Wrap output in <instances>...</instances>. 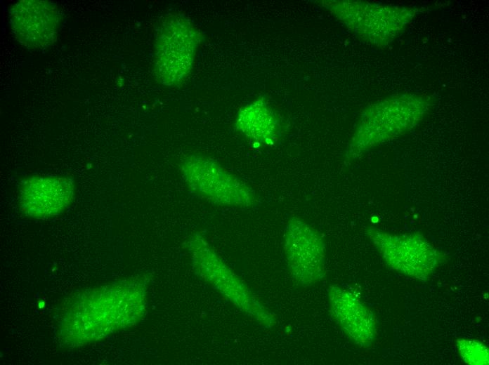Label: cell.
<instances>
[{
    "instance_id": "7c38bea8",
    "label": "cell",
    "mask_w": 489,
    "mask_h": 365,
    "mask_svg": "<svg viewBox=\"0 0 489 365\" xmlns=\"http://www.w3.org/2000/svg\"><path fill=\"white\" fill-rule=\"evenodd\" d=\"M236 129L257 146L273 145L281 133V120L262 99L242 107L237 113Z\"/></svg>"
},
{
    "instance_id": "7a4b0ae2",
    "label": "cell",
    "mask_w": 489,
    "mask_h": 365,
    "mask_svg": "<svg viewBox=\"0 0 489 365\" xmlns=\"http://www.w3.org/2000/svg\"><path fill=\"white\" fill-rule=\"evenodd\" d=\"M430 105L429 97L413 94L372 104L360 117L347 151L348 159L410 131L423 119Z\"/></svg>"
},
{
    "instance_id": "277c9868",
    "label": "cell",
    "mask_w": 489,
    "mask_h": 365,
    "mask_svg": "<svg viewBox=\"0 0 489 365\" xmlns=\"http://www.w3.org/2000/svg\"><path fill=\"white\" fill-rule=\"evenodd\" d=\"M200 36L183 15L170 13L158 30L155 72L161 84L171 86L183 81L192 69Z\"/></svg>"
},
{
    "instance_id": "52a82bcc",
    "label": "cell",
    "mask_w": 489,
    "mask_h": 365,
    "mask_svg": "<svg viewBox=\"0 0 489 365\" xmlns=\"http://www.w3.org/2000/svg\"><path fill=\"white\" fill-rule=\"evenodd\" d=\"M366 234L393 270L407 276L425 280L439 260L437 250L417 234H392L373 227Z\"/></svg>"
},
{
    "instance_id": "3957f363",
    "label": "cell",
    "mask_w": 489,
    "mask_h": 365,
    "mask_svg": "<svg viewBox=\"0 0 489 365\" xmlns=\"http://www.w3.org/2000/svg\"><path fill=\"white\" fill-rule=\"evenodd\" d=\"M188 245L193 267L202 279L261 325L269 328L275 324V317L256 298L202 235H193Z\"/></svg>"
},
{
    "instance_id": "5b68a950",
    "label": "cell",
    "mask_w": 489,
    "mask_h": 365,
    "mask_svg": "<svg viewBox=\"0 0 489 365\" xmlns=\"http://www.w3.org/2000/svg\"><path fill=\"white\" fill-rule=\"evenodd\" d=\"M181 172L188 188L211 203L249 207L257 201L251 186L211 158L187 156L181 161Z\"/></svg>"
},
{
    "instance_id": "30bf717a",
    "label": "cell",
    "mask_w": 489,
    "mask_h": 365,
    "mask_svg": "<svg viewBox=\"0 0 489 365\" xmlns=\"http://www.w3.org/2000/svg\"><path fill=\"white\" fill-rule=\"evenodd\" d=\"M22 211L34 218L53 216L62 212L74 196L71 179L56 176H32L20 187Z\"/></svg>"
},
{
    "instance_id": "6da1fadb",
    "label": "cell",
    "mask_w": 489,
    "mask_h": 365,
    "mask_svg": "<svg viewBox=\"0 0 489 365\" xmlns=\"http://www.w3.org/2000/svg\"><path fill=\"white\" fill-rule=\"evenodd\" d=\"M146 291L145 281L132 279L81 295L65 310L60 334L71 344L84 345L134 325L145 312Z\"/></svg>"
},
{
    "instance_id": "9c48e42d",
    "label": "cell",
    "mask_w": 489,
    "mask_h": 365,
    "mask_svg": "<svg viewBox=\"0 0 489 365\" xmlns=\"http://www.w3.org/2000/svg\"><path fill=\"white\" fill-rule=\"evenodd\" d=\"M62 15L49 1L21 0L9 11V21L15 39L31 50H41L56 40Z\"/></svg>"
},
{
    "instance_id": "8992f818",
    "label": "cell",
    "mask_w": 489,
    "mask_h": 365,
    "mask_svg": "<svg viewBox=\"0 0 489 365\" xmlns=\"http://www.w3.org/2000/svg\"><path fill=\"white\" fill-rule=\"evenodd\" d=\"M332 11L360 37L384 46L399 36L415 15L412 8L360 1H332Z\"/></svg>"
},
{
    "instance_id": "4fadbf2b",
    "label": "cell",
    "mask_w": 489,
    "mask_h": 365,
    "mask_svg": "<svg viewBox=\"0 0 489 365\" xmlns=\"http://www.w3.org/2000/svg\"><path fill=\"white\" fill-rule=\"evenodd\" d=\"M457 345L462 359L469 364H488V349L476 340L457 339Z\"/></svg>"
},
{
    "instance_id": "ba28073f",
    "label": "cell",
    "mask_w": 489,
    "mask_h": 365,
    "mask_svg": "<svg viewBox=\"0 0 489 365\" xmlns=\"http://www.w3.org/2000/svg\"><path fill=\"white\" fill-rule=\"evenodd\" d=\"M285 260L294 280L310 286L325 275V247L320 232L297 216L287 221L284 235Z\"/></svg>"
},
{
    "instance_id": "8fae6325",
    "label": "cell",
    "mask_w": 489,
    "mask_h": 365,
    "mask_svg": "<svg viewBox=\"0 0 489 365\" xmlns=\"http://www.w3.org/2000/svg\"><path fill=\"white\" fill-rule=\"evenodd\" d=\"M328 298L332 314L346 335L361 347L370 346L377 336V319L372 311L337 286L330 287Z\"/></svg>"
}]
</instances>
